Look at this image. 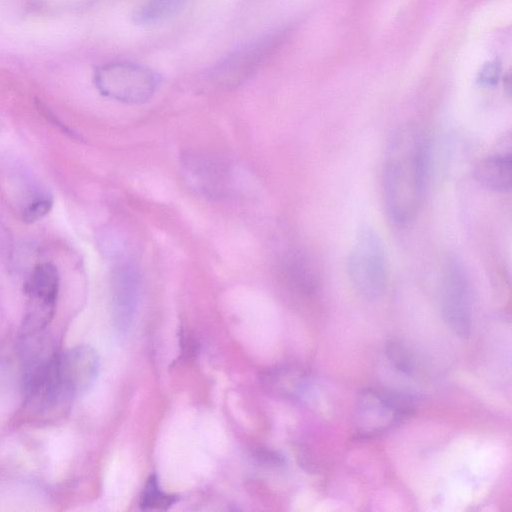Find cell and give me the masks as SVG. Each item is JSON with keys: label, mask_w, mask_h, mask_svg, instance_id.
<instances>
[{"label": "cell", "mask_w": 512, "mask_h": 512, "mask_svg": "<svg viewBox=\"0 0 512 512\" xmlns=\"http://www.w3.org/2000/svg\"><path fill=\"white\" fill-rule=\"evenodd\" d=\"M427 170V144L415 125L398 128L388 142L383 163V196L390 219L408 224L421 206Z\"/></svg>", "instance_id": "obj_1"}, {"label": "cell", "mask_w": 512, "mask_h": 512, "mask_svg": "<svg viewBox=\"0 0 512 512\" xmlns=\"http://www.w3.org/2000/svg\"><path fill=\"white\" fill-rule=\"evenodd\" d=\"M39 334L23 335V387L26 405L43 412L66 395L58 377V353Z\"/></svg>", "instance_id": "obj_2"}, {"label": "cell", "mask_w": 512, "mask_h": 512, "mask_svg": "<svg viewBox=\"0 0 512 512\" xmlns=\"http://www.w3.org/2000/svg\"><path fill=\"white\" fill-rule=\"evenodd\" d=\"M348 275L353 289L362 298L372 301L385 291L388 263L383 242L370 227H362L348 257Z\"/></svg>", "instance_id": "obj_3"}, {"label": "cell", "mask_w": 512, "mask_h": 512, "mask_svg": "<svg viewBox=\"0 0 512 512\" xmlns=\"http://www.w3.org/2000/svg\"><path fill=\"white\" fill-rule=\"evenodd\" d=\"M94 84L99 93L125 104L148 101L159 86V76L149 67L126 61L110 62L94 72Z\"/></svg>", "instance_id": "obj_4"}, {"label": "cell", "mask_w": 512, "mask_h": 512, "mask_svg": "<svg viewBox=\"0 0 512 512\" xmlns=\"http://www.w3.org/2000/svg\"><path fill=\"white\" fill-rule=\"evenodd\" d=\"M415 399L407 393L367 388L356 401L355 425L360 438H370L393 428L414 410Z\"/></svg>", "instance_id": "obj_5"}, {"label": "cell", "mask_w": 512, "mask_h": 512, "mask_svg": "<svg viewBox=\"0 0 512 512\" xmlns=\"http://www.w3.org/2000/svg\"><path fill=\"white\" fill-rule=\"evenodd\" d=\"M180 170L187 185L206 199L221 200L233 190L231 164L212 152L185 151L180 157Z\"/></svg>", "instance_id": "obj_6"}, {"label": "cell", "mask_w": 512, "mask_h": 512, "mask_svg": "<svg viewBox=\"0 0 512 512\" xmlns=\"http://www.w3.org/2000/svg\"><path fill=\"white\" fill-rule=\"evenodd\" d=\"M440 311L446 326L458 337H469L472 329V296L461 263L449 259L440 279Z\"/></svg>", "instance_id": "obj_7"}, {"label": "cell", "mask_w": 512, "mask_h": 512, "mask_svg": "<svg viewBox=\"0 0 512 512\" xmlns=\"http://www.w3.org/2000/svg\"><path fill=\"white\" fill-rule=\"evenodd\" d=\"M24 291L28 301L23 320V335L40 333L55 314L59 292L57 267L49 262L37 264L25 283Z\"/></svg>", "instance_id": "obj_8"}, {"label": "cell", "mask_w": 512, "mask_h": 512, "mask_svg": "<svg viewBox=\"0 0 512 512\" xmlns=\"http://www.w3.org/2000/svg\"><path fill=\"white\" fill-rule=\"evenodd\" d=\"M273 46L272 37H262L243 46L208 72L206 85L212 89H229L241 85L264 63Z\"/></svg>", "instance_id": "obj_9"}, {"label": "cell", "mask_w": 512, "mask_h": 512, "mask_svg": "<svg viewBox=\"0 0 512 512\" xmlns=\"http://www.w3.org/2000/svg\"><path fill=\"white\" fill-rule=\"evenodd\" d=\"M60 385L66 397L80 395L95 383L99 372V357L89 345H77L57 357Z\"/></svg>", "instance_id": "obj_10"}, {"label": "cell", "mask_w": 512, "mask_h": 512, "mask_svg": "<svg viewBox=\"0 0 512 512\" xmlns=\"http://www.w3.org/2000/svg\"><path fill=\"white\" fill-rule=\"evenodd\" d=\"M141 292V275L131 259L119 262L112 276V318L116 329L126 331L135 315Z\"/></svg>", "instance_id": "obj_11"}, {"label": "cell", "mask_w": 512, "mask_h": 512, "mask_svg": "<svg viewBox=\"0 0 512 512\" xmlns=\"http://www.w3.org/2000/svg\"><path fill=\"white\" fill-rule=\"evenodd\" d=\"M280 272L285 282L303 293L313 292L318 285V271L311 258L301 250L290 249L280 259Z\"/></svg>", "instance_id": "obj_12"}, {"label": "cell", "mask_w": 512, "mask_h": 512, "mask_svg": "<svg viewBox=\"0 0 512 512\" xmlns=\"http://www.w3.org/2000/svg\"><path fill=\"white\" fill-rule=\"evenodd\" d=\"M511 154H495L480 160L475 169L476 180L485 188L495 192L511 189Z\"/></svg>", "instance_id": "obj_13"}, {"label": "cell", "mask_w": 512, "mask_h": 512, "mask_svg": "<svg viewBox=\"0 0 512 512\" xmlns=\"http://www.w3.org/2000/svg\"><path fill=\"white\" fill-rule=\"evenodd\" d=\"M184 0H143L134 10V21L140 24H150L162 20L182 5Z\"/></svg>", "instance_id": "obj_14"}, {"label": "cell", "mask_w": 512, "mask_h": 512, "mask_svg": "<svg viewBox=\"0 0 512 512\" xmlns=\"http://www.w3.org/2000/svg\"><path fill=\"white\" fill-rule=\"evenodd\" d=\"M176 501L175 496L162 492L158 486L157 477L147 479L140 505L143 509H168Z\"/></svg>", "instance_id": "obj_15"}, {"label": "cell", "mask_w": 512, "mask_h": 512, "mask_svg": "<svg viewBox=\"0 0 512 512\" xmlns=\"http://www.w3.org/2000/svg\"><path fill=\"white\" fill-rule=\"evenodd\" d=\"M388 361L403 374L411 375L414 371V358L408 348L398 340H389L384 347Z\"/></svg>", "instance_id": "obj_16"}, {"label": "cell", "mask_w": 512, "mask_h": 512, "mask_svg": "<svg viewBox=\"0 0 512 512\" xmlns=\"http://www.w3.org/2000/svg\"><path fill=\"white\" fill-rule=\"evenodd\" d=\"M53 198L50 195H39L30 201L24 208L22 219L25 223L32 224L45 217L53 207Z\"/></svg>", "instance_id": "obj_17"}, {"label": "cell", "mask_w": 512, "mask_h": 512, "mask_svg": "<svg viewBox=\"0 0 512 512\" xmlns=\"http://www.w3.org/2000/svg\"><path fill=\"white\" fill-rule=\"evenodd\" d=\"M500 76V68L497 63L490 62L486 64L479 74V81L484 86L495 85Z\"/></svg>", "instance_id": "obj_18"}]
</instances>
